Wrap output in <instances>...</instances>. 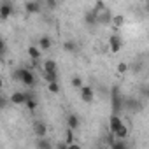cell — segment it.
<instances>
[{
    "label": "cell",
    "instance_id": "23",
    "mask_svg": "<svg viewBox=\"0 0 149 149\" xmlns=\"http://www.w3.org/2000/svg\"><path fill=\"white\" fill-rule=\"evenodd\" d=\"M144 70V61L142 60H139V61H135L133 65H132V72L133 74H139V72H142Z\"/></svg>",
    "mask_w": 149,
    "mask_h": 149
},
{
    "label": "cell",
    "instance_id": "16",
    "mask_svg": "<svg viewBox=\"0 0 149 149\" xmlns=\"http://www.w3.org/2000/svg\"><path fill=\"white\" fill-rule=\"evenodd\" d=\"M63 51H67V53H76L77 51V42L76 40H65L63 42Z\"/></svg>",
    "mask_w": 149,
    "mask_h": 149
},
{
    "label": "cell",
    "instance_id": "13",
    "mask_svg": "<svg viewBox=\"0 0 149 149\" xmlns=\"http://www.w3.org/2000/svg\"><path fill=\"white\" fill-rule=\"evenodd\" d=\"M79 118L76 116V114H68L67 116V126H68V130H77L79 128Z\"/></svg>",
    "mask_w": 149,
    "mask_h": 149
},
{
    "label": "cell",
    "instance_id": "9",
    "mask_svg": "<svg viewBox=\"0 0 149 149\" xmlns=\"http://www.w3.org/2000/svg\"><path fill=\"white\" fill-rule=\"evenodd\" d=\"M25 11L28 14H39L42 11V6H40V2H37V0H28V2H25Z\"/></svg>",
    "mask_w": 149,
    "mask_h": 149
},
{
    "label": "cell",
    "instance_id": "4",
    "mask_svg": "<svg viewBox=\"0 0 149 149\" xmlns=\"http://www.w3.org/2000/svg\"><path fill=\"white\" fill-rule=\"evenodd\" d=\"M14 13V6L11 2H7V0H4V2H0V21H6L13 16Z\"/></svg>",
    "mask_w": 149,
    "mask_h": 149
},
{
    "label": "cell",
    "instance_id": "27",
    "mask_svg": "<svg viewBox=\"0 0 149 149\" xmlns=\"http://www.w3.org/2000/svg\"><path fill=\"white\" fill-rule=\"evenodd\" d=\"M25 105H26V107H28V109H30V111H33V109H35V107H37V100H35V98H33V97H30V98H28V100H26V104H25Z\"/></svg>",
    "mask_w": 149,
    "mask_h": 149
},
{
    "label": "cell",
    "instance_id": "17",
    "mask_svg": "<svg viewBox=\"0 0 149 149\" xmlns=\"http://www.w3.org/2000/svg\"><path fill=\"white\" fill-rule=\"evenodd\" d=\"M35 147L37 149H53L51 140H47V139H37L35 140Z\"/></svg>",
    "mask_w": 149,
    "mask_h": 149
},
{
    "label": "cell",
    "instance_id": "3",
    "mask_svg": "<svg viewBox=\"0 0 149 149\" xmlns=\"http://www.w3.org/2000/svg\"><path fill=\"white\" fill-rule=\"evenodd\" d=\"M123 109H126L130 112H140L144 109V102H142V98L126 97V98H123Z\"/></svg>",
    "mask_w": 149,
    "mask_h": 149
},
{
    "label": "cell",
    "instance_id": "1",
    "mask_svg": "<svg viewBox=\"0 0 149 149\" xmlns=\"http://www.w3.org/2000/svg\"><path fill=\"white\" fill-rule=\"evenodd\" d=\"M123 93L119 90V86H112L111 88V104H112V114L119 116L121 109H123Z\"/></svg>",
    "mask_w": 149,
    "mask_h": 149
},
{
    "label": "cell",
    "instance_id": "28",
    "mask_svg": "<svg viewBox=\"0 0 149 149\" xmlns=\"http://www.w3.org/2000/svg\"><path fill=\"white\" fill-rule=\"evenodd\" d=\"M7 104H9V98H7V97H4V95H0V109H6V107H7Z\"/></svg>",
    "mask_w": 149,
    "mask_h": 149
},
{
    "label": "cell",
    "instance_id": "5",
    "mask_svg": "<svg viewBox=\"0 0 149 149\" xmlns=\"http://www.w3.org/2000/svg\"><path fill=\"white\" fill-rule=\"evenodd\" d=\"M121 47H123V39H121V35H119V33H112V35L109 37V49H111V53H119Z\"/></svg>",
    "mask_w": 149,
    "mask_h": 149
},
{
    "label": "cell",
    "instance_id": "31",
    "mask_svg": "<svg viewBox=\"0 0 149 149\" xmlns=\"http://www.w3.org/2000/svg\"><path fill=\"white\" fill-rule=\"evenodd\" d=\"M67 149H81V146H79V144H76V142H74V144L67 146Z\"/></svg>",
    "mask_w": 149,
    "mask_h": 149
},
{
    "label": "cell",
    "instance_id": "33",
    "mask_svg": "<svg viewBox=\"0 0 149 149\" xmlns=\"http://www.w3.org/2000/svg\"><path fill=\"white\" fill-rule=\"evenodd\" d=\"M4 86V81H2V77H0V88H2Z\"/></svg>",
    "mask_w": 149,
    "mask_h": 149
},
{
    "label": "cell",
    "instance_id": "24",
    "mask_svg": "<svg viewBox=\"0 0 149 149\" xmlns=\"http://www.w3.org/2000/svg\"><path fill=\"white\" fill-rule=\"evenodd\" d=\"M44 79L47 81V84L49 83H58V76H56V74H46L44 72Z\"/></svg>",
    "mask_w": 149,
    "mask_h": 149
},
{
    "label": "cell",
    "instance_id": "11",
    "mask_svg": "<svg viewBox=\"0 0 149 149\" xmlns=\"http://www.w3.org/2000/svg\"><path fill=\"white\" fill-rule=\"evenodd\" d=\"M121 126H125V123H123V119L119 118V116H116V114H112L111 116V119H109V128H111V133L114 135Z\"/></svg>",
    "mask_w": 149,
    "mask_h": 149
},
{
    "label": "cell",
    "instance_id": "10",
    "mask_svg": "<svg viewBox=\"0 0 149 149\" xmlns=\"http://www.w3.org/2000/svg\"><path fill=\"white\" fill-rule=\"evenodd\" d=\"M81 98H83L84 104H91L93 98H95L93 88H91V86H83V88H81Z\"/></svg>",
    "mask_w": 149,
    "mask_h": 149
},
{
    "label": "cell",
    "instance_id": "20",
    "mask_svg": "<svg viewBox=\"0 0 149 149\" xmlns=\"http://www.w3.org/2000/svg\"><path fill=\"white\" fill-rule=\"evenodd\" d=\"M28 54H30V58H32V60H35V61H37V60L40 58V49H39L37 46H30V47H28Z\"/></svg>",
    "mask_w": 149,
    "mask_h": 149
},
{
    "label": "cell",
    "instance_id": "32",
    "mask_svg": "<svg viewBox=\"0 0 149 149\" xmlns=\"http://www.w3.org/2000/svg\"><path fill=\"white\" fill-rule=\"evenodd\" d=\"M56 149H67V144H65V142H58Z\"/></svg>",
    "mask_w": 149,
    "mask_h": 149
},
{
    "label": "cell",
    "instance_id": "30",
    "mask_svg": "<svg viewBox=\"0 0 149 149\" xmlns=\"http://www.w3.org/2000/svg\"><path fill=\"white\" fill-rule=\"evenodd\" d=\"M46 6H47V9H56V2H54V0H46Z\"/></svg>",
    "mask_w": 149,
    "mask_h": 149
},
{
    "label": "cell",
    "instance_id": "14",
    "mask_svg": "<svg viewBox=\"0 0 149 149\" xmlns=\"http://www.w3.org/2000/svg\"><path fill=\"white\" fill-rule=\"evenodd\" d=\"M56 70H58V63L54 61V60H46L44 61V72L46 74H56Z\"/></svg>",
    "mask_w": 149,
    "mask_h": 149
},
{
    "label": "cell",
    "instance_id": "12",
    "mask_svg": "<svg viewBox=\"0 0 149 149\" xmlns=\"http://www.w3.org/2000/svg\"><path fill=\"white\" fill-rule=\"evenodd\" d=\"M37 46H39V49L47 51V49H51V46H53V39H51L49 35H42V37L37 40Z\"/></svg>",
    "mask_w": 149,
    "mask_h": 149
},
{
    "label": "cell",
    "instance_id": "6",
    "mask_svg": "<svg viewBox=\"0 0 149 149\" xmlns=\"http://www.w3.org/2000/svg\"><path fill=\"white\" fill-rule=\"evenodd\" d=\"M32 95L30 93H23V91H14L11 97H9V102L11 104H14V105H25L26 104V100L30 98Z\"/></svg>",
    "mask_w": 149,
    "mask_h": 149
},
{
    "label": "cell",
    "instance_id": "22",
    "mask_svg": "<svg viewBox=\"0 0 149 149\" xmlns=\"http://www.w3.org/2000/svg\"><path fill=\"white\" fill-rule=\"evenodd\" d=\"M70 84L76 88V90H81V88L84 86V84H83V79H81L79 76H74V77H72V81H70Z\"/></svg>",
    "mask_w": 149,
    "mask_h": 149
},
{
    "label": "cell",
    "instance_id": "7",
    "mask_svg": "<svg viewBox=\"0 0 149 149\" xmlns=\"http://www.w3.org/2000/svg\"><path fill=\"white\" fill-rule=\"evenodd\" d=\"M111 21H112V13L109 7H105L102 13L97 14V25H111Z\"/></svg>",
    "mask_w": 149,
    "mask_h": 149
},
{
    "label": "cell",
    "instance_id": "21",
    "mask_svg": "<svg viewBox=\"0 0 149 149\" xmlns=\"http://www.w3.org/2000/svg\"><path fill=\"white\" fill-rule=\"evenodd\" d=\"M111 149H130V147H128L126 140H114L112 146H111Z\"/></svg>",
    "mask_w": 149,
    "mask_h": 149
},
{
    "label": "cell",
    "instance_id": "25",
    "mask_svg": "<svg viewBox=\"0 0 149 149\" xmlns=\"http://www.w3.org/2000/svg\"><path fill=\"white\" fill-rule=\"evenodd\" d=\"M65 144H67V146L74 144V135H72V130H68V128H67V132H65Z\"/></svg>",
    "mask_w": 149,
    "mask_h": 149
},
{
    "label": "cell",
    "instance_id": "29",
    "mask_svg": "<svg viewBox=\"0 0 149 149\" xmlns=\"http://www.w3.org/2000/svg\"><path fill=\"white\" fill-rule=\"evenodd\" d=\"M126 70H128V65L126 63H118V72L119 74H125Z\"/></svg>",
    "mask_w": 149,
    "mask_h": 149
},
{
    "label": "cell",
    "instance_id": "15",
    "mask_svg": "<svg viewBox=\"0 0 149 149\" xmlns=\"http://www.w3.org/2000/svg\"><path fill=\"white\" fill-rule=\"evenodd\" d=\"M84 23L90 25V26H95V25H97V13H95L93 9L86 11V14H84Z\"/></svg>",
    "mask_w": 149,
    "mask_h": 149
},
{
    "label": "cell",
    "instance_id": "8",
    "mask_svg": "<svg viewBox=\"0 0 149 149\" xmlns=\"http://www.w3.org/2000/svg\"><path fill=\"white\" fill-rule=\"evenodd\" d=\"M33 133L37 139H46V133H47V126L44 121H35L33 123Z\"/></svg>",
    "mask_w": 149,
    "mask_h": 149
},
{
    "label": "cell",
    "instance_id": "19",
    "mask_svg": "<svg viewBox=\"0 0 149 149\" xmlns=\"http://www.w3.org/2000/svg\"><path fill=\"white\" fill-rule=\"evenodd\" d=\"M123 23H125V16H123V14H116V16H112V21H111V25H112L114 28H119Z\"/></svg>",
    "mask_w": 149,
    "mask_h": 149
},
{
    "label": "cell",
    "instance_id": "26",
    "mask_svg": "<svg viewBox=\"0 0 149 149\" xmlns=\"http://www.w3.org/2000/svg\"><path fill=\"white\" fill-rule=\"evenodd\" d=\"M47 90L56 95V93H60V84H58V83H49V84H47Z\"/></svg>",
    "mask_w": 149,
    "mask_h": 149
},
{
    "label": "cell",
    "instance_id": "2",
    "mask_svg": "<svg viewBox=\"0 0 149 149\" xmlns=\"http://www.w3.org/2000/svg\"><path fill=\"white\" fill-rule=\"evenodd\" d=\"M13 76H14V79H18L19 83H23V84H26V86H33L35 77H33V74H32L28 68H16Z\"/></svg>",
    "mask_w": 149,
    "mask_h": 149
},
{
    "label": "cell",
    "instance_id": "18",
    "mask_svg": "<svg viewBox=\"0 0 149 149\" xmlns=\"http://www.w3.org/2000/svg\"><path fill=\"white\" fill-rule=\"evenodd\" d=\"M126 137H128V128H126V126H121V128L114 133V139H116V140H126Z\"/></svg>",
    "mask_w": 149,
    "mask_h": 149
},
{
    "label": "cell",
    "instance_id": "34",
    "mask_svg": "<svg viewBox=\"0 0 149 149\" xmlns=\"http://www.w3.org/2000/svg\"><path fill=\"white\" fill-rule=\"evenodd\" d=\"M98 149H107V147H105V146H102V147H98Z\"/></svg>",
    "mask_w": 149,
    "mask_h": 149
}]
</instances>
